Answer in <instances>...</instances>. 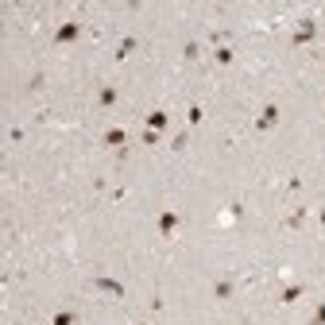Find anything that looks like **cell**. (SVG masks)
<instances>
[{
    "label": "cell",
    "mask_w": 325,
    "mask_h": 325,
    "mask_svg": "<svg viewBox=\"0 0 325 325\" xmlns=\"http://www.w3.org/2000/svg\"><path fill=\"white\" fill-rule=\"evenodd\" d=\"M302 221H306V209H298V213H290V217H287V225H290V229H298Z\"/></svg>",
    "instance_id": "9"
},
{
    "label": "cell",
    "mask_w": 325,
    "mask_h": 325,
    "mask_svg": "<svg viewBox=\"0 0 325 325\" xmlns=\"http://www.w3.org/2000/svg\"><path fill=\"white\" fill-rule=\"evenodd\" d=\"M97 287H101V290H109V294H116V298L124 294V287H120L116 279H97Z\"/></svg>",
    "instance_id": "4"
},
{
    "label": "cell",
    "mask_w": 325,
    "mask_h": 325,
    "mask_svg": "<svg viewBox=\"0 0 325 325\" xmlns=\"http://www.w3.org/2000/svg\"><path fill=\"white\" fill-rule=\"evenodd\" d=\"M132 51H136V39L128 35V39H120V47H116V58H128Z\"/></svg>",
    "instance_id": "6"
},
{
    "label": "cell",
    "mask_w": 325,
    "mask_h": 325,
    "mask_svg": "<svg viewBox=\"0 0 325 325\" xmlns=\"http://www.w3.org/2000/svg\"><path fill=\"white\" fill-rule=\"evenodd\" d=\"M105 143H113V147H116V143H124V132H120V128H113V132L105 136Z\"/></svg>",
    "instance_id": "10"
},
{
    "label": "cell",
    "mask_w": 325,
    "mask_h": 325,
    "mask_svg": "<svg viewBox=\"0 0 325 325\" xmlns=\"http://www.w3.org/2000/svg\"><path fill=\"white\" fill-rule=\"evenodd\" d=\"M51 325H74V314H70V310H66V314H58V317H54Z\"/></svg>",
    "instance_id": "11"
},
{
    "label": "cell",
    "mask_w": 325,
    "mask_h": 325,
    "mask_svg": "<svg viewBox=\"0 0 325 325\" xmlns=\"http://www.w3.org/2000/svg\"><path fill=\"white\" fill-rule=\"evenodd\" d=\"M101 105H116V89H113V85L101 89Z\"/></svg>",
    "instance_id": "7"
},
{
    "label": "cell",
    "mask_w": 325,
    "mask_h": 325,
    "mask_svg": "<svg viewBox=\"0 0 325 325\" xmlns=\"http://www.w3.org/2000/svg\"><path fill=\"white\" fill-rule=\"evenodd\" d=\"M175 229H178V213H163V221H159V232H163V236H170Z\"/></svg>",
    "instance_id": "1"
},
{
    "label": "cell",
    "mask_w": 325,
    "mask_h": 325,
    "mask_svg": "<svg viewBox=\"0 0 325 325\" xmlns=\"http://www.w3.org/2000/svg\"><path fill=\"white\" fill-rule=\"evenodd\" d=\"M217 62H221V66H229V62H232V47H217Z\"/></svg>",
    "instance_id": "8"
},
{
    "label": "cell",
    "mask_w": 325,
    "mask_h": 325,
    "mask_svg": "<svg viewBox=\"0 0 325 325\" xmlns=\"http://www.w3.org/2000/svg\"><path fill=\"white\" fill-rule=\"evenodd\" d=\"M275 120H279V109H275V105H267V109H264V116H259L255 124H259V128H271Z\"/></svg>",
    "instance_id": "3"
},
{
    "label": "cell",
    "mask_w": 325,
    "mask_h": 325,
    "mask_svg": "<svg viewBox=\"0 0 325 325\" xmlns=\"http://www.w3.org/2000/svg\"><path fill=\"white\" fill-rule=\"evenodd\" d=\"M78 31H81V24H66V27L58 31V43H70V39L78 35Z\"/></svg>",
    "instance_id": "5"
},
{
    "label": "cell",
    "mask_w": 325,
    "mask_h": 325,
    "mask_svg": "<svg viewBox=\"0 0 325 325\" xmlns=\"http://www.w3.org/2000/svg\"><path fill=\"white\" fill-rule=\"evenodd\" d=\"M310 35H314V19H302V27L294 31V43H310Z\"/></svg>",
    "instance_id": "2"
},
{
    "label": "cell",
    "mask_w": 325,
    "mask_h": 325,
    "mask_svg": "<svg viewBox=\"0 0 325 325\" xmlns=\"http://www.w3.org/2000/svg\"><path fill=\"white\" fill-rule=\"evenodd\" d=\"M232 294V283H217V298H229Z\"/></svg>",
    "instance_id": "12"
},
{
    "label": "cell",
    "mask_w": 325,
    "mask_h": 325,
    "mask_svg": "<svg viewBox=\"0 0 325 325\" xmlns=\"http://www.w3.org/2000/svg\"><path fill=\"white\" fill-rule=\"evenodd\" d=\"M314 325H325V306H317V317H314Z\"/></svg>",
    "instance_id": "13"
}]
</instances>
